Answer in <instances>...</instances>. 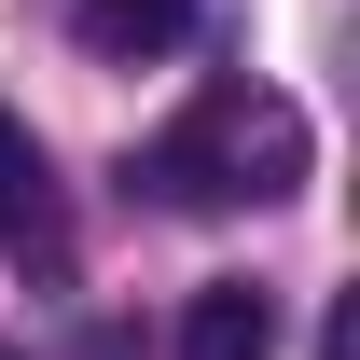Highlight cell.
Returning a JSON list of instances; mask_svg holds the SVG:
<instances>
[{
    "instance_id": "obj_1",
    "label": "cell",
    "mask_w": 360,
    "mask_h": 360,
    "mask_svg": "<svg viewBox=\"0 0 360 360\" xmlns=\"http://www.w3.org/2000/svg\"><path fill=\"white\" fill-rule=\"evenodd\" d=\"M139 180L167 194V208H222V194H291L305 180V111L291 97H208V111H180L153 153H139Z\"/></svg>"
},
{
    "instance_id": "obj_2",
    "label": "cell",
    "mask_w": 360,
    "mask_h": 360,
    "mask_svg": "<svg viewBox=\"0 0 360 360\" xmlns=\"http://www.w3.org/2000/svg\"><path fill=\"white\" fill-rule=\"evenodd\" d=\"M0 236H14V264L28 277H70V194H56V167H42V139L0 111Z\"/></svg>"
},
{
    "instance_id": "obj_3",
    "label": "cell",
    "mask_w": 360,
    "mask_h": 360,
    "mask_svg": "<svg viewBox=\"0 0 360 360\" xmlns=\"http://www.w3.org/2000/svg\"><path fill=\"white\" fill-rule=\"evenodd\" d=\"M180 360H277V305L250 277H208V291L180 305Z\"/></svg>"
},
{
    "instance_id": "obj_4",
    "label": "cell",
    "mask_w": 360,
    "mask_h": 360,
    "mask_svg": "<svg viewBox=\"0 0 360 360\" xmlns=\"http://www.w3.org/2000/svg\"><path fill=\"white\" fill-rule=\"evenodd\" d=\"M180 42H194V0H84V56H111V70H153Z\"/></svg>"
},
{
    "instance_id": "obj_5",
    "label": "cell",
    "mask_w": 360,
    "mask_h": 360,
    "mask_svg": "<svg viewBox=\"0 0 360 360\" xmlns=\"http://www.w3.org/2000/svg\"><path fill=\"white\" fill-rule=\"evenodd\" d=\"M0 360H28V347H0Z\"/></svg>"
}]
</instances>
